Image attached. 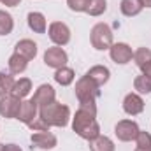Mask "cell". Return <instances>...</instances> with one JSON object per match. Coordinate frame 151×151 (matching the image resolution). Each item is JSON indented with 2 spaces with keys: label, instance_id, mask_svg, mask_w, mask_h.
Here are the masks:
<instances>
[{
  "label": "cell",
  "instance_id": "3",
  "mask_svg": "<svg viewBox=\"0 0 151 151\" xmlns=\"http://www.w3.org/2000/svg\"><path fill=\"white\" fill-rule=\"evenodd\" d=\"M74 91H76V97H77L79 104H83V102H95L100 97V86L86 74L77 79Z\"/></svg>",
  "mask_w": 151,
  "mask_h": 151
},
{
  "label": "cell",
  "instance_id": "11",
  "mask_svg": "<svg viewBox=\"0 0 151 151\" xmlns=\"http://www.w3.org/2000/svg\"><path fill=\"white\" fill-rule=\"evenodd\" d=\"M32 100L37 104V107H44V106H47V104L56 100V91H55V88L51 84H40L35 90Z\"/></svg>",
  "mask_w": 151,
  "mask_h": 151
},
{
  "label": "cell",
  "instance_id": "26",
  "mask_svg": "<svg viewBox=\"0 0 151 151\" xmlns=\"http://www.w3.org/2000/svg\"><path fill=\"white\" fill-rule=\"evenodd\" d=\"M134 62H135V65L139 69L144 63L151 62V49H148V47H139L137 51H134Z\"/></svg>",
  "mask_w": 151,
  "mask_h": 151
},
{
  "label": "cell",
  "instance_id": "22",
  "mask_svg": "<svg viewBox=\"0 0 151 151\" xmlns=\"http://www.w3.org/2000/svg\"><path fill=\"white\" fill-rule=\"evenodd\" d=\"M134 90L139 95H148V93H151V77H148V76H144V74L137 76L134 79Z\"/></svg>",
  "mask_w": 151,
  "mask_h": 151
},
{
  "label": "cell",
  "instance_id": "35",
  "mask_svg": "<svg viewBox=\"0 0 151 151\" xmlns=\"http://www.w3.org/2000/svg\"><path fill=\"white\" fill-rule=\"evenodd\" d=\"M0 151H4V144H0Z\"/></svg>",
  "mask_w": 151,
  "mask_h": 151
},
{
  "label": "cell",
  "instance_id": "33",
  "mask_svg": "<svg viewBox=\"0 0 151 151\" xmlns=\"http://www.w3.org/2000/svg\"><path fill=\"white\" fill-rule=\"evenodd\" d=\"M142 5H144V7H150V9H151V0H142Z\"/></svg>",
  "mask_w": 151,
  "mask_h": 151
},
{
  "label": "cell",
  "instance_id": "7",
  "mask_svg": "<svg viewBox=\"0 0 151 151\" xmlns=\"http://www.w3.org/2000/svg\"><path fill=\"white\" fill-rule=\"evenodd\" d=\"M69 62V55L65 53L63 47L60 46H53V47H47L46 53H44V63L51 69H60V67H65Z\"/></svg>",
  "mask_w": 151,
  "mask_h": 151
},
{
  "label": "cell",
  "instance_id": "8",
  "mask_svg": "<svg viewBox=\"0 0 151 151\" xmlns=\"http://www.w3.org/2000/svg\"><path fill=\"white\" fill-rule=\"evenodd\" d=\"M109 56L114 63L118 65H127L132 62L134 58V51L127 42H114L113 46L109 47Z\"/></svg>",
  "mask_w": 151,
  "mask_h": 151
},
{
  "label": "cell",
  "instance_id": "6",
  "mask_svg": "<svg viewBox=\"0 0 151 151\" xmlns=\"http://www.w3.org/2000/svg\"><path fill=\"white\" fill-rule=\"evenodd\" d=\"M47 35L55 46H67L70 42V28L62 21H53L47 27Z\"/></svg>",
  "mask_w": 151,
  "mask_h": 151
},
{
  "label": "cell",
  "instance_id": "18",
  "mask_svg": "<svg viewBox=\"0 0 151 151\" xmlns=\"http://www.w3.org/2000/svg\"><path fill=\"white\" fill-rule=\"evenodd\" d=\"M7 65H9V72H11V74L18 76V74H23V72L27 70V67H28V60H27L25 56L18 55V53H12V55L9 56Z\"/></svg>",
  "mask_w": 151,
  "mask_h": 151
},
{
  "label": "cell",
  "instance_id": "16",
  "mask_svg": "<svg viewBox=\"0 0 151 151\" xmlns=\"http://www.w3.org/2000/svg\"><path fill=\"white\" fill-rule=\"evenodd\" d=\"M30 91H32V81L28 77H19V79H16L11 95L16 97V99H19V100H25L30 95Z\"/></svg>",
  "mask_w": 151,
  "mask_h": 151
},
{
  "label": "cell",
  "instance_id": "14",
  "mask_svg": "<svg viewBox=\"0 0 151 151\" xmlns=\"http://www.w3.org/2000/svg\"><path fill=\"white\" fill-rule=\"evenodd\" d=\"M27 21H28V28L35 34H46L47 30V21H46V16L42 12H37V11H32L28 12L27 16Z\"/></svg>",
  "mask_w": 151,
  "mask_h": 151
},
{
  "label": "cell",
  "instance_id": "2",
  "mask_svg": "<svg viewBox=\"0 0 151 151\" xmlns=\"http://www.w3.org/2000/svg\"><path fill=\"white\" fill-rule=\"evenodd\" d=\"M39 116L49 125V127H67L69 119H70V109L69 106L62 104V102H51L44 107H39Z\"/></svg>",
  "mask_w": 151,
  "mask_h": 151
},
{
  "label": "cell",
  "instance_id": "31",
  "mask_svg": "<svg viewBox=\"0 0 151 151\" xmlns=\"http://www.w3.org/2000/svg\"><path fill=\"white\" fill-rule=\"evenodd\" d=\"M5 7H16V5H19V2L21 0H0Z\"/></svg>",
  "mask_w": 151,
  "mask_h": 151
},
{
  "label": "cell",
  "instance_id": "27",
  "mask_svg": "<svg viewBox=\"0 0 151 151\" xmlns=\"http://www.w3.org/2000/svg\"><path fill=\"white\" fill-rule=\"evenodd\" d=\"M135 144H137V148H151V134L146 130H139V134L135 137Z\"/></svg>",
  "mask_w": 151,
  "mask_h": 151
},
{
  "label": "cell",
  "instance_id": "9",
  "mask_svg": "<svg viewBox=\"0 0 151 151\" xmlns=\"http://www.w3.org/2000/svg\"><path fill=\"white\" fill-rule=\"evenodd\" d=\"M19 106H21V100L12 95L0 97V116L7 119H16L19 113Z\"/></svg>",
  "mask_w": 151,
  "mask_h": 151
},
{
  "label": "cell",
  "instance_id": "17",
  "mask_svg": "<svg viewBox=\"0 0 151 151\" xmlns=\"http://www.w3.org/2000/svg\"><path fill=\"white\" fill-rule=\"evenodd\" d=\"M86 76L91 77V79L102 88V86L109 81V77H111V70H109L106 65H93V67L86 72Z\"/></svg>",
  "mask_w": 151,
  "mask_h": 151
},
{
  "label": "cell",
  "instance_id": "13",
  "mask_svg": "<svg viewBox=\"0 0 151 151\" xmlns=\"http://www.w3.org/2000/svg\"><path fill=\"white\" fill-rule=\"evenodd\" d=\"M37 116H39V107L32 99H30V100H21L19 113H18V116H16V119H19L21 123L28 125V123H32Z\"/></svg>",
  "mask_w": 151,
  "mask_h": 151
},
{
  "label": "cell",
  "instance_id": "10",
  "mask_svg": "<svg viewBox=\"0 0 151 151\" xmlns=\"http://www.w3.org/2000/svg\"><path fill=\"white\" fill-rule=\"evenodd\" d=\"M30 141H32V144L35 148H39V150H53L58 144L56 135L51 134L49 130H46V132H32Z\"/></svg>",
  "mask_w": 151,
  "mask_h": 151
},
{
  "label": "cell",
  "instance_id": "28",
  "mask_svg": "<svg viewBox=\"0 0 151 151\" xmlns=\"http://www.w3.org/2000/svg\"><path fill=\"white\" fill-rule=\"evenodd\" d=\"M27 127H28L32 132H46V130H49V128H51V127H49V125L40 118V116H37V118H35L32 123H28Z\"/></svg>",
  "mask_w": 151,
  "mask_h": 151
},
{
  "label": "cell",
  "instance_id": "29",
  "mask_svg": "<svg viewBox=\"0 0 151 151\" xmlns=\"http://www.w3.org/2000/svg\"><path fill=\"white\" fill-rule=\"evenodd\" d=\"M88 2H90V0H67V5H69V9L74 11V12H86Z\"/></svg>",
  "mask_w": 151,
  "mask_h": 151
},
{
  "label": "cell",
  "instance_id": "20",
  "mask_svg": "<svg viewBox=\"0 0 151 151\" xmlns=\"http://www.w3.org/2000/svg\"><path fill=\"white\" fill-rule=\"evenodd\" d=\"M55 81L58 83V84H62V86H69V84H72L76 79V72L70 69V67H60V69H56L55 70Z\"/></svg>",
  "mask_w": 151,
  "mask_h": 151
},
{
  "label": "cell",
  "instance_id": "25",
  "mask_svg": "<svg viewBox=\"0 0 151 151\" xmlns=\"http://www.w3.org/2000/svg\"><path fill=\"white\" fill-rule=\"evenodd\" d=\"M107 11V0H90L86 7V14L90 16H102Z\"/></svg>",
  "mask_w": 151,
  "mask_h": 151
},
{
  "label": "cell",
  "instance_id": "24",
  "mask_svg": "<svg viewBox=\"0 0 151 151\" xmlns=\"http://www.w3.org/2000/svg\"><path fill=\"white\" fill-rule=\"evenodd\" d=\"M14 83H16V79H14V76L12 74L0 72V97H7V95H11Z\"/></svg>",
  "mask_w": 151,
  "mask_h": 151
},
{
  "label": "cell",
  "instance_id": "5",
  "mask_svg": "<svg viewBox=\"0 0 151 151\" xmlns=\"http://www.w3.org/2000/svg\"><path fill=\"white\" fill-rule=\"evenodd\" d=\"M139 130L141 128H139V125L134 119H121L114 127V134H116L118 141H121V142H132V141H135Z\"/></svg>",
  "mask_w": 151,
  "mask_h": 151
},
{
  "label": "cell",
  "instance_id": "15",
  "mask_svg": "<svg viewBox=\"0 0 151 151\" xmlns=\"http://www.w3.org/2000/svg\"><path fill=\"white\" fill-rule=\"evenodd\" d=\"M14 53L25 56V58L30 62V60H34V58L37 56V44H35L32 39H21V40L16 44Z\"/></svg>",
  "mask_w": 151,
  "mask_h": 151
},
{
  "label": "cell",
  "instance_id": "21",
  "mask_svg": "<svg viewBox=\"0 0 151 151\" xmlns=\"http://www.w3.org/2000/svg\"><path fill=\"white\" fill-rule=\"evenodd\" d=\"M90 150L91 151H114L116 146H114L113 139H109L107 135H99L97 139L90 141Z\"/></svg>",
  "mask_w": 151,
  "mask_h": 151
},
{
  "label": "cell",
  "instance_id": "23",
  "mask_svg": "<svg viewBox=\"0 0 151 151\" xmlns=\"http://www.w3.org/2000/svg\"><path fill=\"white\" fill-rule=\"evenodd\" d=\"M14 30V19L7 11L0 9V35H9Z\"/></svg>",
  "mask_w": 151,
  "mask_h": 151
},
{
  "label": "cell",
  "instance_id": "1",
  "mask_svg": "<svg viewBox=\"0 0 151 151\" xmlns=\"http://www.w3.org/2000/svg\"><path fill=\"white\" fill-rule=\"evenodd\" d=\"M72 130L76 134L84 139V141H93L100 135V125L97 121V116L95 114H90L83 109H77L72 118Z\"/></svg>",
  "mask_w": 151,
  "mask_h": 151
},
{
  "label": "cell",
  "instance_id": "4",
  "mask_svg": "<svg viewBox=\"0 0 151 151\" xmlns=\"http://www.w3.org/2000/svg\"><path fill=\"white\" fill-rule=\"evenodd\" d=\"M90 42L97 51H106L113 46V30L107 23H97L93 25L90 32Z\"/></svg>",
  "mask_w": 151,
  "mask_h": 151
},
{
  "label": "cell",
  "instance_id": "32",
  "mask_svg": "<svg viewBox=\"0 0 151 151\" xmlns=\"http://www.w3.org/2000/svg\"><path fill=\"white\" fill-rule=\"evenodd\" d=\"M4 151H23L18 144H4Z\"/></svg>",
  "mask_w": 151,
  "mask_h": 151
},
{
  "label": "cell",
  "instance_id": "12",
  "mask_svg": "<svg viewBox=\"0 0 151 151\" xmlns=\"http://www.w3.org/2000/svg\"><path fill=\"white\" fill-rule=\"evenodd\" d=\"M123 111L128 116H137L144 111V100L139 93H128L123 99Z\"/></svg>",
  "mask_w": 151,
  "mask_h": 151
},
{
  "label": "cell",
  "instance_id": "19",
  "mask_svg": "<svg viewBox=\"0 0 151 151\" xmlns=\"http://www.w3.org/2000/svg\"><path fill=\"white\" fill-rule=\"evenodd\" d=\"M142 9H144L142 0H121V4H119V11L127 18H134V16L141 14Z\"/></svg>",
  "mask_w": 151,
  "mask_h": 151
},
{
  "label": "cell",
  "instance_id": "30",
  "mask_svg": "<svg viewBox=\"0 0 151 151\" xmlns=\"http://www.w3.org/2000/svg\"><path fill=\"white\" fill-rule=\"evenodd\" d=\"M141 72H142L144 76H148V77H151V62L144 63V65L141 67Z\"/></svg>",
  "mask_w": 151,
  "mask_h": 151
},
{
  "label": "cell",
  "instance_id": "34",
  "mask_svg": "<svg viewBox=\"0 0 151 151\" xmlns=\"http://www.w3.org/2000/svg\"><path fill=\"white\" fill-rule=\"evenodd\" d=\"M135 151H151V148H137Z\"/></svg>",
  "mask_w": 151,
  "mask_h": 151
}]
</instances>
